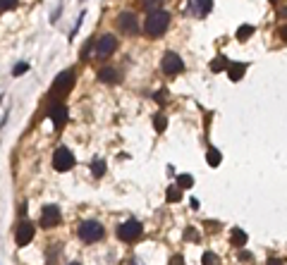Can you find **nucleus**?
<instances>
[{
  "label": "nucleus",
  "instance_id": "obj_31",
  "mask_svg": "<svg viewBox=\"0 0 287 265\" xmlns=\"http://www.w3.org/2000/svg\"><path fill=\"white\" fill-rule=\"evenodd\" d=\"M129 265H137V263H129Z\"/></svg>",
  "mask_w": 287,
  "mask_h": 265
},
{
  "label": "nucleus",
  "instance_id": "obj_11",
  "mask_svg": "<svg viewBox=\"0 0 287 265\" xmlns=\"http://www.w3.org/2000/svg\"><path fill=\"white\" fill-rule=\"evenodd\" d=\"M34 232H36V230H34V225H31V222H22V225L17 227V234H15L17 246H22V248H24V246H29V241L34 239Z\"/></svg>",
  "mask_w": 287,
  "mask_h": 265
},
{
  "label": "nucleus",
  "instance_id": "obj_6",
  "mask_svg": "<svg viewBox=\"0 0 287 265\" xmlns=\"http://www.w3.org/2000/svg\"><path fill=\"white\" fill-rule=\"evenodd\" d=\"M72 86H74V69H65V72H60L55 77L51 91H53L55 96H60V93H67Z\"/></svg>",
  "mask_w": 287,
  "mask_h": 265
},
{
  "label": "nucleus",
  "instance_id": "obj_27",
  "mask_svg": "<svg viewBox=\"0 0 287 265\" xmlns=\"http://www.w3.org/2000/svg\"><path fill=\"white\" fill-rule=\"evenodd\" d=\"M170 265H184V258H182V256H172Z\"/></svg>",
  "mask_w": 287,
  "mask_h": 265
},
{
  "label": "nucleus",
  "instance_id": "obj_25",
  "mask_svg": "<svg viewBox=\"0 0 287 265\" xmlns=\"http://www.w3.org/2000/svg\"><path fill=\"white\" fill-rule=\"evenodd\" d=\"M12 7H17L15 0H10V2H0V12H7V10H12Z\"/></svg>",
  "mask_w": 287,
  "mask_h": 265
},
{
  "label": "nucleus",
  "instance_id": "obj_26",
  "mask_svg": "<svg viewBox=\"0 0 287 265\" xmlns=\"http://www.w3.org/2000/svg\"><path fill=\"white\" fill-rule=\"evenodd\" d=\"M144 7H146L148 12H153V10H161V2H144Z\"/></svg>",
  "mask_w": 287,
  "mask_h": 265
},
{
  "label": "nucleus",
  "instance_id": "obj_12",
  "mask_svg": "<svg viewBox=\"0 0 287 265\" xmlns=\"http://www.w3.org/2000/svg\"><path fill=\"white\" fill-rule=\"evenodd\" d=\"M225 72H228V77L232 82H239L244 77V72H247V62H230Z\"/></svg>",
  "mask_w": 287,
  "mask_h": 265
},
{
  "label": "nucleus",
  "instance_id": "obj_17",
  "mask_svg": "<svg viewBox=\"0 0 287 265\" xmlns=\"http://www.w3.org/2000/svg\"><path fill=\"white\" fill-rule=\"evenodd\" d=\"M194 186V177L192 175H179L177 177V189L182 191V189H192Z\"/></svg>",
  "mask_w": 287,
  "mask_h": 265
},
{
  "label": "nucleus",
  "instance_id": "obj_9",
  "mask_svg": "<svg viewBox=\"0 0 287 265\" xmlns=\"http://www.w3.org/2000/svg\"><path fill=\"white\" fill-rule=\"evenodd\" d=\"M117 27L125 31V33H137L139 31V19H137L134 12H122L117 17Z\"/></svg>",
  "mask_w": 287,
  "mask_h": 265
},
{
  "label": "nucleus",
  "instance_id": "obj_29",
  "mask_svg": "<svg viewBox=\"0 0 287 265\" xmlns=\"http://www.w3.org/2000/svg\"><path fill=\"white\" fill-rule=\"evenodd\" d=\"M156 100H158V103H163V100H165V91H163V93H156Z\"/></svg>",
  "mask_w": 287,
  "mask_h": 265
},
{
  "label": "nucleus",
  "instance_id": "obj_22",
  "mask_svg": "<svg viewBox=\"0 0 287 265\" xmlns=\"http://www.w3.org/2000/svg\"><path fill=\"white\" fill-rule=\"evenodd\" d=\"M153 127H156V132H163V129L168 127V119H165V115H156V117H153Z\"/></svg>",
  "mask_w": 287,
  "mask_h": 265
},
{
  "label": "nucleus",
  "instance_id": "obj_30",
  "mask_svg": "<svg viewBox=\"0 0 287 265\" xmlns=\"http://www.w3.org/2000/svg\"><path fill=\"white\" fill-rule=\"evenodd\" d=\"M70 265H82V263H70Z\"/></svg>",
  "mask_w": 287,
  "mask_h": 265
},
{
  "label": "nucleus",
  "instance_id": "obj_14",
  "mask_svg": "<svg viewBox=\"0 0 287 265\" xmlns=\"http://www.w3.org/2000/svg\"><path fill=\"white\" fill-rule=\"evenodd\" d=\"M98 79L106 82V84H117V82H120V72H117L115 67H103V69L98 72Z\"/></svg>",
  "mask_w": 287,
  "mask_h": 265
},
{
  "label": "nucleus",
  "instance_id": "obj_3",
  "mask_svg": "<svg viewBox=\"0 0 287 265\" xmlns=\"http://www.w3.org/2000/svg\"><path fill=\"white\" fill-rule=\"evenodd\" d=\"M115 50H117V38H115L113 33H106V36H101V38L93 43V55L98 60L110 58Z\"/></svg>",
  "mask_w": 287,
  "mask_h": 265
},
{
  "label": "nucleus",
  "instance_id": "obj_19",
  "mask_svg": "<svg viewBox=\"0 0 287 265\" xmlns=\"http://www.w3.org/2000/svg\"><path fill=\"white\" fill-rule=\"evenodd\" d=\"M232 244L242 248V246L247 244V232H242V230H232Z\"/></svg>",
  "mask_w": 287,
  "mask_h": 265
},
{
  "label": "nucleus",
  "instance_id": "obj_4",
  "mask_svg": "<svg viewBox=\"0 0 287 265\" xmlns=\"http://www.w3.org/2000/svg\"><path fill=\"white\" fill-rule=\"evenodd\" d=\"M79 236H82L84 241H98V239L106 236V230H103V225L96 222V220H84V222L79 225Z\"/></svg>",
  "mask_w": 287,
  "mask_h": 265
},
{
  "label": "nucleus",
  "instance_id": "obj_2",
  "mask_svg": "<svg viewBox=\"0 0 287 265\" xmlns=\"http://www.w3.org/2000/svg\"><path fill=\"white\" fill-rule=\"evenodd\" d=\"M74 153L70 150L67 146H57L55 153H53V167H55L57 172H67V170H72L74 167Z\"/></svg>",
  "mask_w": 287,
  "mask_h": 265
},
{
  "label": "nucleus",
  "instance_id": "obj_5",
  "mask_svg": "<svg viewBox=\"0 0 287 265\" xmlns=\"http://www.w3.org/2000/svg\"><path fill=\"white\" fill-rule=\"evenodd\" d=\"M144 232L142 222H137V220H125L120 227H117V236L120 239H125V241H134V239H139Z\"/></svg>",
  "mask_w": 287,
  "mask_h": 265
},
{
  "label": "nucleus",
  "instance_id": "obj_16",
  "mask_svg": "<svg viewBox=\"0 0 287 265\" xmlns=\"http://www.w3.org/2000/svg\"><path fill=\"white\" fill-rule=\"evenodd\" d=\"M228 58L225 55H218L215 60H211V72H223V69H228Z\"/></svg>",
  "mask_w": 287,
  "mask_h": 265
},
{
  "label": "nucleus",
  "instance_id": "obj_10",
  "mask_svg": "<svg viewBox=\"0 0 287 265\" xmlns=\"http://www.w3.org/2000/svg\"><path fill=\"white\" fill-rule=\"evenodd\" d=\"M48 115H51V119H53L55 129H62L65 122H67V105H62V103H53L51 110H48Z\"/></svg>",
  "mask_w": 287,
  "mask_h": 265
},
{
  "label": "nucleus",
  "instance_id": "obj_21",
  "mask_svg": "<svg viewBox=\"0 0 287 265\" xmlns=\"http://www.w3.org/2000/svg\"><path fill=\"white\" fill-rule=\"evenodd\" d=\"M91 172H93V177L106 175V160H93V163H91Z\"/></svg>",
  "mask_w": 287,
  "mask_h": 265
},
{
  "label": "nucleus",
  "instance_id": "obj_15",
  "mask_svg": "<svg viewBox=\"0 0 287 265\" xmlns=\"http://www.w3.org/2000/svg\"><path fill=\"white\" fill-rule=\"evenodd\" d=\"M220 160H223L220 150H218V148H208V153H206V163H208L211 167H218V165H220Z\"/></svg>",
  "mask_w": 287,
  "mask_h": 265
},
{
  "label": "nucleus",
  "instance_id": "obj_20",
  "mask_svg": "<svg viewBox=\"0 0 287 265\" xmlns=\"http://www.w3.org/2000/svg\"><path fill=\"white\" fill-rule=\"evenodd\" d=\"M251 33H254V27H251V24H244V27H239V29H237V33H234V36H237V41H247Z\"/></svg>",
  "mask_w": 287,
  "mask_h": 265
},
{
  "label": "nucleus",
  "instance_id": "obj_8",
  "mask_svg": "<svg viewBox=\"0 0 287 265\" xmlns=\"http://www.w3.org/2000/svg\"><path fill=\"white\" fill-rule=\"evenodd\" d=\"M161 67H163V72H168V74H179V72H184V62H182V58H179L177 53H165Z\"/></svg>",
  "mask_w": 287,
  "mask_h": 265
},
{
  "label": "nucleus",
  "instance_id": "obj_1",
  "mask_svg": "<svg viewBox=\"0 0 287 265\" xmlns=\"http://www.w3.org/2000/svg\"><path fill=\"white\" fill-rule=\"evenodd\" d=\"M168 24H170V12L168 10H153V12H148V17H146V22H144V29L148 36H161L163 31L168 29Z\"/></svg>",
  "mask_w": 287,
  "mask_h": 265
},
{
  "label": "nucleus",
  "instance_id": "obj_13",
  "mask_svg": "<svg viewBox=\"0 0 287 265\" xmlns=\"http://www.w3.org/2000/svg\"><path fill=\"white\" fill-rule=\"evenodd\" d=\"M189 7L197 12V17H206L213 10V2L211 0H194V2H189Z\"/></svg>",
  "mask_w": 287,
  "mask_h": 265
},
{
  "label": "nucleus",
  "instance_id": "obj_28",
  "mask_svg": "<svg viewBox=\"0 0 287 265\" xmlns=\"http://www.w3.org/2000/svg\"><path fill=\"white\" fill-rule=\"evenodd\" d=\"M266 265H283V261H280V258H268Z\"/></svg>",
  "mask_w": 287,
  "mask_h": 265
},
{
  "label": "nucleus",
  "instance_id": "obj_23",
  "mask_svg": "<svg viewBox=\"0 0 287 265\" xmlns=\"http://www.w3.org/2000/svg\"><path fill=\"white\" fill-rule=\"evenodd\" d=\"M220 261H218V256L213 253V251H206L203 253V265H218Z\"/></svg>",
  "mask_w": 287,
  "mask_h": 265
},
{
  "label": "nucleus",
  "instance_id": "obj_24",
  "mask_svg": "<svg viewBox=\"0 0 287 265\" xmlns=\"http://www.w3.org/2000/svg\"><path fill=\"white\" fill-rule=\"evenodd\" d=\"M27 69H29L27 62H19V65H15V72H12V74H15V77H22V74H24Z\"/></svg>",
  "mask_w": 287,
  "mask_h": 265
},
{
  "label": "nucleus",
  "instance_id": "obj_7",
  "mask_svg": "<svg viewBox=\"0 0 287 265\" xmlns=\"http://www.w3.org/2000/svg\"><path fill=\"white\" fill-rule=\"evenodd\" d=\"M60 222H62V213H60V208L57 206H46L43 208V213H41V225H43L46 230L57 227Z\"/></svg>",
  "mask_w": 287,
  "mask_h": 265
},
{
  "label": "nucleus",
  "instance_id": "obj_18",
  "mask_svg": "<svg viewBox=\"0 0 287 265\" xmlns=\"http://www.w3.org/2000/svg\"><path fill=\"white\" fill-rule=\"evenodd\" d=\"M165 199H168V203H177V201H182V191H179L177 186H168Z\"/></svg>",
  "mask_w": 287,
  "mask_h": 265
}]
</instances>
